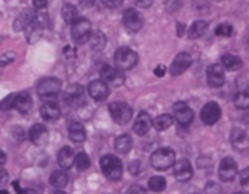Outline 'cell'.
<instances>
[{"mask_svg": "<svg viewBox=\"0 0 249 194\" xmlns=\"http://www.w3.org/2000/svg\"><path fill=\"white\" fill-rule=\"evenodd\" d=\"M207 78L211 88H222L225 83V71L222 64H211L207 71Z\"/></svg>", "mask_w": 249, "mask_h": 194, "instance_id": "obj_15", "label": "cell"}, {"mask_svg": "<svg viewBox=\"0 0 249 194\" xmlns=\"http://www.w3.org/2000/svg\"><path fill=\"white\" fill-rule=\"evenodd\" d=\"M13 103H14V95H9L3 100V103H0V107H2V110H9L13 109Z\"/></svg>", "mask_w": 249, "mask_h": 194, "instance_id": "obj_36", "label": "cell"}, {"mask_svg": "<svg viewBox=\"0 0 249 194\" xmlns=\"http://www.w3.org/2000/svg\"><path fill=\"white\" fill-rule=\"evenodd\" d=\"M115 64L118 69L121 71H128V69H133L138 63V55L133 49L130 48H120L113 55Z\"/></svg>", "mask_w": 249, "mask_h": 194, "instance_id": "obj_4", "label": "cell"}, {"mask_svg": "<svg viewBox=\"0 0 249 194\" xmlns=\"http://www.w3.org/2000/svg\"><path fill=\"white\" fill-rule=\"evenodd\" d=\"M215 35L219 37H231L232 35V26L230 23H220L215 28Z\"/></svg>", "mask_w": 249, "mask_h": 194, "instance_id": "obj_35", "label": "cell"}, {"mask_svg": "<svg viewBox=\"0 0 249 194\" xmlns=\"http://www.w3.org/2000/svg\"><path fill=\"white\" fill-rule=\"evenodd\" d=\"M73 159H75V155H73V150L71 147H63L58 152V156H57L58 165L64 170H68L73 165Z\"/></svg>", "mask_w": 249, "mask_h": 194, "instance_id": "obj_21", "label": "cell"}, {"mask_svg": "<svg viewBox=\"0 0 249 194\" xmlns=\"http://www.w3.org/2000/svg\"><path fill=\"white\" fill-rule=\"evenodd\" d=\"M32 107V100L29 93L26 92H20L14 95V103H13V109H17L20 113H28Z\"/></svg>", "mask_w": 249, "mask_h": 194, "instance_id": "obj_20", "label": "cell"}, {"mask_svg": "<svg viewBox=\"0 0 249 194\" xmlns=\"http://www.w3.org/2000/svg\"><path fill=\"white\" fill-rule=\"evenodd\" d=\"M219 176L223 182H231L237 176V164L232 158H225L219 165Z\"/></svg>", "mask_w": 249, "mask_h": 194, "instance_id": "obj_14", "label": "cell"}, {"mask_svg": "<svg viewBox=\"0 0 249 194\" xmlns=\"http://www.w3.org/2000/svg\"><path fill=\"white\" fill-rule=\"evenodd\" d=\"M132 147H133V141L128 135H120L115 139V148L118 153L127 155L132 150Z\"/></svg>", "mask_w": 249, "mask_h": 194, "instance_id": "obj_24", "label": "cell"}, {"mask_svg": "<svg viewBox=\"0 0 249 194\" xmlns=\"http://www.w3.org/2000/svg\"><path fill=\"white\" fill-rule=\"evenodd\" d=\"M109 112H110L112 120H113L116 124H120V125L127 124L130 120H132V116H133L132 107H130L128 104H125V103H121V101L112 103V104L109 106Z\"/></svg>", "mask_w": 249, "mask_h": 194, "instance_id": "obj_6", "label": "cell"}, {"mask_svg": "<svg viewBox=\"0 0 249 194\" xmlns=\"http://www.w3.org/2000/svg\"><path fill=\"white\" fill-rule=\"evenodd\" d=\"M175 120L182 127H188L194 120V113L185 103H176L175 104Z\"/></svg>", "mask_w": 249, "mask_h": 194, "instance_id": "obj_13", "label": "cell"}, {"mask_svg": "<svg viewBox=\"0 0 249 194\" xmlns=\"http://www.w3.org/2000/svg\"><path fill=\"white\" fill-rule=\"evenodd\" d=\"M191 64H193V58H191L190 53L180 52V53H178V55L175 57V60H173L170 72H171L173 77H179V75H182L187 69H190Z\"/></svg>", "mask_w": 249, "mask_h": 194, "instance_id": "obj_10", "label": "cell"}, {"mask_svg": "<svg viewBox=\"0 0 249 194\" xmlns=\"http://www.w3.org/2000/svg\"><path fill=\"white\" fill-rule=\"evenodd\" d=\"M234 106L235 107H239V109H248L249 107V95L248 92H239V93H235L234 95Z\"/></svg>", "mask_w": 249, "mask_h": 194, "instance_id": "obj_34", "label": "cell"}, {"mask_svg": "<svg viewBox=\"0 0 249 194\" xmlns=\"http://www.w3.org/2000/svg\"><path fill=\"white\" fill-rule=\"evenodd\" d=\"M6 180H8V173L2 167H0V185H3Z\"/></svg>", "mask_w": 249, "mask_h": 194, "instance_id": "obj_41", "label": "cell"}, {"mask_svg": "<svg viewBox=\"0 0 249 194\" xmlns=\"http://www.w3.org/2000/svg\"><path fill=\"white\" fill-rule=\"evenodd\" d=\"M32 18H34V13H32L31 9L21 11V13L18 14V17L16 18L13 28H14L16 31H23V29H26V26L32 21Z\"/></svg>", "mask_w": 249, "mask_h": 194, "instance_id": "obj_23", "label": "cell"}, {"mask_svg": "<svg viewBox=\"0 0 249 194\" xmlns=\"http://www.w3.org/2000/svg\"><path fill=\"white\" fill-rule=\"evenodd\" d=\"M128 193H130V194H132V193H145V190H144V188H141V187L133 185L132 188H128Z\"/></svg>", "mask_w": 249, "mask_h": 194, "instance_id": "obj_45", "label": "cell"}, {"mask_svg": "<svg viewBox=\"0 0 249 194\" xmlns=\"http://www.w3.org/2000/svg\"><path fill=\"white\" fill-rule=\"evenodd\" d=\"M66 96H68V101L71 103V106H73V107H81L86 104V93H84L83 86H80V84L71 86V89Z\"/></svg>", "mask_w": 249, "mask_h": 194, "instance_id": "obj_19", "label": "cell"}, {"mask_svg": "<svg viewBox=\"0 0 249 194\" xmlns=\"http://www.w3.org/2000/svg\"><path fill=\"white\" fill-rule=\"evenodd\" d=\"M69 177L64 171H53L52 176H51V185L53 188H64L68 185Z\"/></svg>", "mask_w": 249, "mask_h": 194, "instance_id": "obj_31", "label": "cell"}, {"mask_svg": "<svg viewBox=\"0 0 249 194\" xmlns=\"http://www.w3.org/2000/svg\"><path fill=\"white\" fill-rule=\"evenodd\" d=\"M220 116H222V110H220L219 104L214 103V101L205 104L202 112H200V120H202L203 124H207V125L215 124L220 120Z\"/></svg>", "mask_w": 249, "mask_h": 194, "instance_id": "obj_8", "label": "cell"}, {"mask_svg": "<svg viewBox=\"0 0 249 194\" xmlns=\"http://www.w3.org/2000/svg\"><path fill=\"white\" fill-rule=\"evenodd\" d=\"M89 43H90L93 51H103L106 48L107 40H106V35L101 31H95L93 34H90V37H89Z\"/></svg>", "mask_w": 249, "mask_h": 194, "instance_id": "obj_28", "label": "cell"}, {"mask_svg": "<svg viewBox=\"0 0 249 194\" xmlns=\"http://www.w3.org/2000/svg\"><path fill=\"white\" fill-rule=\"evenodd\" d=\"M29 139L34 145H45L49 139V132L48 127L43 124H36L31 127L29 130Z\"/></svg>", "mask_w": 249, "mask_h": 194, "instance_id": "obj_16", "label": "cell"}, {"mask_svg": "<svg viewBox=\"0 0 249 194\" xmlns=\"http://www.w3.org/2000/svg\"><path fill=\"white\" fill-rule=\"evenodd\" d=\"M123 23H124V26H125L127 31H130V32H138V31H141V28H142L144 20H142V17L139 16V13H138L136 9L128 8V9L124 11Z\"/></svg>", "mask_w": 249, "mask_h": 194, "instance_id": "obj_9", "label": "cell"}, {"mask_svg": "<svg viewBox=\"0 0 249 194\" xmlns=\"http://www.w3.org/2000/svg\"><path fill=\"white\" fill-rule=\"evenodd\" d=\"M73 164H75V167H77L80 171H84V170H88L90 167V159H89V156L86 155V153H78L77 156H75V159H73Z\"/></svg>", "mask_w": 249, "mask_h": 194, "instance_id": "obj_33", "label": "cell"}, {"mask_svg": "<svg viewBox=\"0 0 249 194\" xmlns=\"http://www.w3.org/2000/svg\"><path fill=\"white\" fill-rule=\"evenodd\" d=\"M151 128V116L147 113V112H141L136 120H135V124H133V130L136 135L139 136H144L150 132Z\"/></svg>", "mask_w": 249, "mask_h": 194, "instance_id": "obj_18", "label": "cell"}, {"mask_svg": "<svg viewBox=\"0 0 249 194\" xmlns=\"http://www.w3.org/2000/svg\"><path fill=\"white\" fill-rule=\"evenodd\" d=\"M80 2H81V6L83 8H90V6H93L95 0H80Z\"/></svg>", "mask_w": 249, "mask_h": 194, "instance_id": "obj_44", "label": "cell"}, {"mask_svg": "<svg viewBox=\"0 0 249 194\" xmlns=\"http://www.w3.org/2000/svg\"><path fill=\"white\" fill-rule=\"evenodd\" d=\"M100 165H101V171L107 179L120 180L123 177L124 167H123V162L120 160V158H116L113 155H106L101 158Z\"/></svg>", "mask_w": 249, "mask_h": 194, "instance_id": "obj_1", "label": "cell"}, {"mask_svg": "<svg viewBox=\"0 0 249 194\" xmlns=\"http://www.w3.org/2000/svg\"><path fill=\"white\" fill-rule=\"evenodd\" d=\"M222 66L230 71H239L243 66V61L237 55H232V53H225L222 57Z\"/></svg>", "mask_w": 249, "mask_h": 194, "instance_id": "obj_25", "label": "cell"}, {"mask_svg": "<svg viewBox=\"0 0 249 194\" xmlns=\"http://www.w3.org/2000/svg\"><path fill=\"white\" fill-rule=\"evenodd\" d=\"M14 61V53L13 52H6L5 55L0 57V66H6V64Z\"/></svg>", "mask_w": 249, "mask_h": 194, "instance_id": "obj_37", "label": "cell"}, {"mask_svg": "<svg viewBox=\"0 0 249 194\" xmlns=\"http://www.w3.org/2000/svg\"><path fill=\"white\" fill-rule=\"evenodd\" d=\"M165 187H167V180L162 177V176H155V177H151L148 180V188L151 191H156V193L164 191Z\"/></svg>", "mask_w": 249, "mask_h": 194, "instance_id": "obj_32", "label": "cell"}, {"mask_svg": "<svg viewBox=\"0 0 249 194\" xmlns=\"http://www.w3.org/2000/svg\"><path fill=\"white\" fill-rule=\"evenodd\" d=\"M40 115H41V118H43L45 121L53 123V121H57L58 118L61 116V109L58 107L57 103H53V101H46L45 104L41 106Z\"/></svg>", "mask_w": 249, "mask_h": 194, "instance_id": "obj_17", "label": "cell"}, {"mask_svg": "<svg viewBox=\"0 0 249 194\" xmlns=\"http://www.w3.org/2000/svg\"><path fill=\"white\" fill-rule=\"evenodd\" d=\"M88 90H89V95L92 96V98L95 101H98V103H101V101L109 98V93H110V88L103 80H93V81H90Z\"/></svg>", "mask_w": 249, "mask_h": 194, "instance_id": "obj_11", "label": "cell"}, {"mask_svg": "<svg viewBox=\"0 0 249 194\" xmlns=\"http://www.w3.org/2000/svg\"><path fill=\"white\" fill-rule=\"evenodd\" d=\"M208 29V23L205 20H197V21H194V23L190 26V31H188V37L190 38H199L202 37L205 32H207Z\"/></svg>", "mask_w": 249, "mask_h": 194, "instance_id": "obj_27", "label": "cell"}, {"mask_svg": "<svg viewBox=\"0 0 249 194\" xmlns=\"http://www.w3.org/2000/svg\"><path fill=\"white\" fill-rule=\"evenodd\" d=\"M69 136L73 142H84L86 139V128L83 124L80 123H72L71 127H69Z\"/></svg>", "mask_w": 249, "mask_h": 194, "instance_id": "obj_26", "label": "cell"}, {"mask_svg": "<svg viewBox=\"0 0 249 194\" xmlns=\"http://www.w3.org/2000/svg\"><path fill=\"white\" fill-rule=\"evenodd\" d=\"M34 2V6L37 8V9H43L46 6V3H48V0H32Z\"/></svg>", "mask_w": 249, "mask_h": 194, "instance_id": "obj_40", "label": "cell"}, {"mask_svg": "<svg viewBox=\"0 0 249 194\" xmlns=\"http://www.w3.org/2000/svg\"><path fill=\"white\" fill-rule=\"evenodd\" d=\"M101 2L107 8H118V6L123 3V0H101Z\"/></svg>", "mask_w": 249, "mask_h": 194, "instance_id": "obj_38", "label": "cell"}, {"mask_svg": "<svg viewBox=\"0 0 249 194\" xmlns=\"http://www.w3.org/2000/svg\"><path fill=\"white\" fill-rule=\"evenodd\" d=\"M173 175H175V177L180 182L190 180L193 176V167L190 164V160L188 159L175 160V164H173Z\"/></svg>", "mask_w": 249, "mask_h": 194, "instance_id": "obj_12", "label": "cell"}, {"mask_svg": "<svg viewBox=\"0 0 249 194\" xmlns=\"http://www.w3.org/2000/svg\"><path fill=\"white\" fill-rule=\"evenodd\" d=\"M165 71H167L165 66H158V68L155 69V75H156V77H164V75H165Z\"/></svg>", "mask_w": 249, "mask_h": 194, "instance_id": "obj_42", "label": "cell"}, {"mask_svg": "<svg viewBox=\"0 0 249 194\" xmlns=\"http://www.w3.org/2000/svg\"><path fill=\"white\" fill-rule=\"evenodd\" d=\"M173 124V116L171 115H159L158 118H155V121H151V127H155L156 130L162 132L167 130V128Z\"/></svg>", "mask_w": 249, "mask_h": 194, "instance_id": "obj_30", "label": "cell"}, {"mask_svg": "<svg viewBox=\"0 0 249 194\" xmlns=\"http://www.w3.org/2000/svg\"><path fill=\"white\" fill-rule=\"evenodd\" d=\"M135 3L139 8H150L151 5H153V0H135Z\"/></svg>", "mask_w": 249, "mask_h": 194, "instance_id": "obj_39", "label": "cell"}, {"mask_svg": "<svg viewBox=\"0 0 249 194\" xmlns=\"http://www.w3.org/2000/svg\"><path fill=\"white\" fill-rule=\"evenodd\" d=\"M90 32H92V26L88 18L78 17L72 23L71 34H72V40L77 43V45H83V43L88 41L90 37Z\"/></svg>", "mask_w": 249, "mask_h": 194, "instance_id": "obj_5", "label": "cell"}, {"mask_svg": "<svg viewBox=\"0 0 249 194\" xmlns=\"http://www.w3.org/2000/svg\"><path fill=\"white\" fill-rule=\"evenodd\" d=\"M61 16H63V20L66 21V23L72 25L73 21L78 18V9L71 3H66L61 8Z\"/></svg>", "mask_w": 249, "mask_h": 194, "instance_id": "obj_29", "label": "cell"}, {"mask_svg": "<svg viewBox=\"0 0 249 194\" xmlns=\"http://www.w3.org/2000/svg\"><path fill=\"white\" fill-rule=\"evenodd\" d=\"M175 160H176V155L171 148H159L153 155H151L150 164L155 170L162 171V170L171 168L173 164H175Z\"/></svg>", "mask_w": 249, "mask_h": 194, "instance_id": "obj_3", "label": "cell"}, {"mask_svg": "<svg viewBox=\"0 0 249 194\" xmlns=\"http://www.w3.org/2000/svg\"><path fill=\"white\" fill-rule=\"evenodd\" d=\"M100 75H101V80L109 86H112V88H120L121 84H124L125 78L124 75L120 69H116L113 66H110V64H104V66L100 69Z\"/></svg>", "mask_w": 249, "mask_h": 194, "instance_id": "obj_7", "label": "cell"}, {"mask_svg": "<svg viewBox=\"0 0 249 194\" xmlns=\"http://www.w3.org/2000/svg\"><path fill=\"white\" fill-rule=\"evenodd\" d=\"M6 162V155L0 150V167H3V164Z\"/></svg>", "mask_w": 249, "mask_h": 194, "instance_id": "obj_46", "label": "cell"}, {"mask_svg": "<svg viewBox=\"0 0 249 194\" xmlns=\"http://www.w3.org/2000/svg\"><path fill=\"white\" fill-rule=\"evenodd\" d=\"M248 177H249V168L242 171V185H248Z\"/></svg>", "mask_w": 249, "mask_h": 194, "instance_id": "obj_43", "label": "cell"}, {"mask_svg": "<svg viewBox=\"0 0 249 194\" xmlns=\"http://www.w3.org/2000/svg\"><path fill=\"white\" fill-rule=\"evenodd\" d=\"M231 142L237 150H246L248 148V135L242 128H232L231 132Z\"/></svg>", "mask_w": 249, "mask_h": 194, "instance_id": "obj_22", "label": "cell"}, {"mask_svg": "<svg viewBox=\"0 0 249 194\" xmlns=\"http://www.w3.org/2000/svg\"><path fill=\"white\" fill-rule=\"evenodd\" d=\"M61 92V81L58 78H43L37 84V93L40 98L51 101L55 100L57 95Z\"/></svg>", "mask_w": 249, "mask_h": 194, "instance_id": "obj_2", "label": "cell"}]
</instances>
